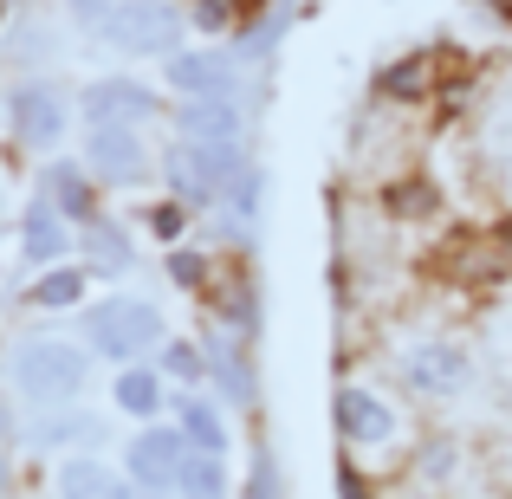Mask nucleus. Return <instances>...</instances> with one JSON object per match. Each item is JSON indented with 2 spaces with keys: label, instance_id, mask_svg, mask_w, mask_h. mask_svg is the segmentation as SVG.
I'll list each match as a JSON object with an SVG mask.
<instances>
[{
  "label": "nucleus",
  "instance_id": "obj_1",
  "mask_svg": "<svg viewBox=\"0 0 512 499\" xmlns=\"http://www.w3.org/2000/svg\"><path fill=\"white\" fill-rule=\"evenodd\" d=\"M85 376H91V357L78 344H65V337H26V344L13 350V389H20L26 402H39V409L78 402Z\"/></svg>",
  "mask_w": 512,
  "mask_h": 499
},
{
  "label": "nucleus",
  "instance_id": "obj_2",
  "mask_svg": "<svg viewBox=\"0 0 512 499\" xmlns=\"http://www.w3.org/2000/svg\"><path fill=\"white\" fill-rule=\"evenodd\" d=\"M85 337H91V350H104V357H117L130 370L137 357H150L163 344V318L143 299H98L85 318Z\"/></svg>",
  "mask_w": 512,
  "mask_h": 499
},
{
  "label": "nucleus",
  "instance_id": "obj_3",
  "mask_svg": "<svg viewBox=\"0 0 512 499\" xmlns=\"http://www.w3.org/2000/svg\"><path fill=\"white\" fill-rule=\"evenodd\" d=\"M234 175H240V150H208V143H175L169 150V182L182 201H221Z\"/></svg>",
  "mask_w": 512,
  "mask_h": 499
},
{
  "label": "nucleus",
  "instance_id": "obj_4",
  "mask_svg": "<svg viewBox=\"0 0 512 499\" xmlns=\"http://www.w3.org/2000/svg\"><path fill=\"white\" fill-rule=\"evenodd\" d=\"M104 39L117 52H169L182 39V20H175L163 0H117V13L104 20Z\"/></svg>",
  "mask_w": 512,
  "mask_h": 499
},
{
  "label": "nucleus",
  "instance_id": "obj_5",
  "mask_svg": "<svg viewBox=\"0 0 512 499\" xmlns=\"http://www.w3.org/2000/svg\"><path fill=\"white\" fill-rule=\"evenodd\" d=\"M169 85L182 91L188 104H227L240 91V65H234V52H175Z\"/></svg>",
  "mask_w": 512,
  "mask_h": 499
},
{
  "label": "nucleus",
  "instance_id": "obj_6",
  "mask_svg": "<svg viewBox=\"0 0 512 499\" xmlns=\"http://www.w3.org/2000/svg\"><path fill=\"white\" fill-rule=\"evenodd\" d=\"M182 461H188V435H182V428H163V422H150L137 441H130V480H137V487H150V493L175 487Z\"/></svg>",
  "mask_w": 512,
  "mask_h": 499
},
{
  "label": "nucleus",
  "instance_id": "obj_7",
  "mask_svg": "<svg viewBox=\"0 0 512 499\" xmlns=\"http://www.w3.org/2000/svg\"><path fill=\"white\" fill-rule=\"evenodd\" d=\"M85 163L104 175V182H143V169H150V156H143V137L137 130H117V124H104V130H91L85 137Z\"/></svg>",
  "mask_w": 512,
  "mask_h": 499
},
{
  "label": "nucleus",
  "instance_id": "obj_8",
  "mask_svg": "<svg viewBox=\"0 0 512 499\" xmlns=\"http://www.w3.org/2000/svg\"><path fill=\"white\" fill-rule=\"evenodd\" d=\"M65 130V98L52 85H26L13 91V137L26 143V150H52Z\"/></svg>",
  "mask_w": 512,
  "mask_h": 499
},
{
  "label": "nucleus",
  "instance_id": "obj_9",
  "mask_svg": "<svg viewBox=\"0 0 512 499\" xmlns=\"http://www.w3.org/2000/svg\"><path fill=\"white\" fill-rule=\"evenodd\" d=\"M150 111H156V98H150L143 85H130V78H104V85H91V91H85V117H91V130H104V124L130 130V124H143Z\"/></svg>",
  "mask_w": 512,
  "mask_h": 499
},
{
  "label": "nucleus",
  "instance_id": "obj_10",
  "mask_svg": "<svg viewBox=\"0 0 512 499\" xmlns=\"http://www.w3.org/2000/svg\"><path fill=\"white\" fill-rule=\"evenodd\" d=\"M20 247H26V260H33V266H52L65 247H72V234H65V214L52 208V201H33V208H26Z\"/></svg>",
  "mask_w": 512,
  "mask_h": 499
},
{
  "label": "nucleus",
  "instance_id": "obj_11",
  "mask_svg": "<svg viewBox=\"0 0 512 499\" xmlns=\"http://www.w3.org/2000/svg\"><path fill=\"white\" fill-rule=\"evenodd\" d=\"M338 428L350 441H389L396 435V415L376 396H363V389H338Z\"/></svg>",
  "mask_w": 512,
  "mask_h": 499
},
{
  "label": "nucleus",
  "instance_id": "obj_12",
  "mask_svg": "<svg viewBox=\"0 0 512 499\" xmlns=\"http://www.w3.org/2000/svg\"><path fill=\"white\" fill-rule=\"evenodd\" d=\"M182 143L240 150V117H234V104H188V111H182Z\"/></svg>",
  "mask_w": 512,
  "mask_h": 499
},
{
  "label": "nucleus",
  "instance_id": "obj_13",
  "mask_svg": "<svg viewBox=\"0 0 512 499\" xmlns=\"http://www.w3.org/2000/svg\"><path fill=\"white\" fill-rule=\"evenodd\" d=\"M461 370H467V357L454 344H422L409 357V383L415 389H428V396H441V389H454L461 383Z\"/></svg>",
  "mask_w": 512,
  "mask_h": 499
},
{
  "label": "nucleus",
  "instance_id": "obj_14",
  "mask_svg": "<svg viewBox=\"0 0 512 499\" xmlns=\"http://www.w3.org/2000/svg\"><path fill=\"white\" fill-rule=\"evenodd\" d=\"M175 415H182L175 428L188 435V448H195V454H221L227 448V428H221V415H214L208 396H182V409H175Z\"/></svg>",
  "mask_w": 512,
  "mask_h": 499
},
{
  "label": "nucleus",
  "instance_id": "obj_15",
  "mask_svg": "<svg viewBox=\"0 0 512 499\" xmlns=\"http://www.w3.org/2000/svg\"><path fill=\"white\" fill-rule=\"evenodd\" d=\"M163 396H169V389H163V376H156L150 363H143V370L130 363V370L117 376V409H124V415H143V422H150V415L163 409Z\"/></svg>",
  "mask_w": 512,
  "mask_h": 499
},
{
  "label": "nucleus",
  "instance_id": "obj_16",
  "mask_svg": "<svg viewBox=\"0 0 512 499\" xmlns=\"http://www.w3.org/2000/svg\"><path fill=\"white\" fill-rule=\"evenodd\" d=\"M175 493H182V499H227V467H221V454H195V448H188L182 474H175Z\"/></svg>",
  "mask_w": 512,
  "mask_h": 499
},
{
  "label": "nucleus",
  "instance_id": "obj_17",
  "mask_svg": "<svg viewBox=\"0 0 512 499\" xmlns=\"http://www.w3.org/2000/svg\"><path fill=\"white\" fill-rule=\"evenodd\" d=\"M59 493H65V499H130V493L117 487V480L104 474L98 461H65V474H59Z\"/></svg>",
  "mask_w": 512,
  "mask_h": 499
},
{
  "label": "nucleus",
  "instance_id": "obj_18",
  "mask_svg": "<svg viewBox=\"0 0 512 499\" xmlns=\"http://www.w3.org/2000/svg\"><path fill=\"white\" fill-rule=\"evenodd\" d=\"M85 253H91L98 273H130V234H124V227H111V221H91Z\"/></svg>",
  "mask_w": 512,
  "mask_h": 499
},
{
  "label": "nucleus",
  "instance_id": "obj_19",
  "mask_svg": "<svg viewBox=\"0 0 512 499\" xmlns=\"http://www.w3.org/2000/svg\"><path fill=\"white\" fill-rule=\"evenodd\" d=\"M208 363H214V376H221L227 402H240V409H247V402H253V370H240V350H234V344L221 337V344L208 350Z\"/></svg>",
  "mask_w": 512,
  "mask_h": 499
},
{
  "label": "nucleus",
  "instance_id": "obj_20",
  "mask_svg": "<svg viewBox=\"0 0 512 499\" xmlns=\"http://www.w3.org/2000/svg\"><path fill=\"white\" fill-rule=\"evenodd\" d=\"M33 441H39V448H59V441H98V422H85V415H52V409H39Z\"/></svg>",
  "mask_w": 512,
  "mask_h": 499
},
{
  "label": "nucleus",
  "instance_id": "obj_21",
  "mask_svg": "<svg viewBox=\"0 0 512 499\" xmlns=\"http://www.w3.org/2000/svg\"><path fill=\"white\" fill-rule=\"evenodd\" d=\"M78 292H85V273H72V266H52V273H39L33 299H39V305H78Z\"/></svg>",
  "mask_w": 512,
  "mask_h": 499
},
{
  "label": "nucleus",
  "instance_id": "obj_22",
  "mask_svg": "<svg viewBox=\"0 0 512 499\" xmlns=\"http://www.w3.org/2000/svg\"><path fill=\"white\" fill-rule=\"evenodd\" d=\"M46 182H52V208H59V214H85V175H78L72 163H59V169H52L46 175Z\"/></svg>",
  "mask_w": 512,
  "mask_h": 499
},
{
  "label": "nucleus",
  "instance_id": "obj_23",
  "mask_svg": "<svg viewBox=\"0 0 512 499\" xmlns=\"http://www.w3.org/2000/svg\"><path fill=\"white\" fill-rule=\"evenodd\" d=\"M227 208H234V214H253V208H260V169H240L234 175V182H227Z\"/></svg>",
  "mask_w": 512,
  "mask_h": 499
},
{
  "label": "nucleus",
  "instance_id": "obj_24",
  "mask_svg": "<svg viewBox=\"0 0 512 499\" xmlns=\"http://www.w3.org/2000/svg\"><path fill=\"white\" fill-rule=\"evenodd\" d=\"M247 499H279V474H273V454H253V480H247Z\"/></svg>",
  "mask_w": 512,
  "mask_h": 499
},
{
  "label": "nucleus",
  "instance_id": "obj_25",
  "mask_svg": "<svg viewBox=\"0 0 512 499\" xmlns=\"http://www.w3.org/2000/svg\"><path fill=\"white\" fill-rule=\"evenodd\" d=\"M72 13H78L85 26H98V33H104V20L117 13V0H72Z\"/></svg>",
  "mask_w": 512,
  "mask_h": 499
},
{
  "label": "nucleus",
  "instance_id": "obj_26",
  "mask_svg": "<svg viewBox=\"0 0 512 499\" xmlns=\"http://www.w3.org/2000/svg\"><path fill=\"white\" fill-rule=\"evenodd\" d=\"M169 273L182 279V286H201V260L195 253H169Z\"/></svg>",
  "mask_w": 512,
  "mask_h": 499
},
{
  "label": "nucleus",
  "instance_id": "obj_27",
  "mask_svg": "<svg viewBox=\"0 0 512 499\" xmlns=\"http://www.w3.org/2000/svg\"><path fill=\"white\" fill-rule=\"evenodd\" d=\"M169 370H175V376H201V357H195L188 344H169Z\"/></svg>",
  "mask_w": 512,
  "mask_h": 499
},
{
  "label": "nucleus",
  "instance_id": "obj_28",
  "mask_svg": "<svg viewBox=\"0 0 512 499\" xmlns=\"http://www.w3.org/2000/svg\"><path fill=\"white\" fill-rule=\"evenodd\" d=\"M150 227H156L163 240H175V227H182V214H175V208H150Z\"/></svg>",
  "mask_w": 512,
  "mask_h": 499
},
{
  "label": "nucleus",
  "instance_id": "obj_29",
  "mask_svg": "<svg viewBox=\"0 0 512 499\" xmlns=\"http://www.w3.org/2000/svg\"><path fill=\"white\" fill-rule=\"evenodd\" d=\"M0 441H7V409H0Z\"/></svg>",
  "mask_w": 512,
  "mask_h": 499
},
{
  "label": "nucleus",
  "instance_id": "obj_30",
  "mask_svg": "<svg viewBox=\"0 0 512 499\" xmlns=\"http://www.w3.org/2000/svg\"><path fill=\"white\" fill-rule=\"evenodd\" d=\"M0 487H7V474H0Z\"/></svg>",
  "mask_w": 512,
  "mask_h": 499
}]
</instances>
